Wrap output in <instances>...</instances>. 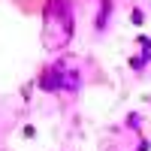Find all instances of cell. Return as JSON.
Listing matches in <instances>:
<instances>
[{
	"label": "cell",
	"mask_w": 151,
	"mask_h": 151,
	"mask_svg": "<svg viewBox=\"0 0 151 151\" xmlns=\"http://www.w3.org/2000/svg\"><path fill=\"white\" fill-rule=\"evenodd\" d=\"M109 12H112V3H109V0H103V6H100V15H97V30H103V27H106Z\"/></svg>",
	"instance_id": "cell-3"
},
{
	"label": "cell",
	"mask_w": 151,
	"mask_h": 151,
	"mask_svg": "<svg viewBox=\"0 0 151 151\" xmlns=\"http://www.w3.org/2000/svg\"><path fill=\"white\" fill-rule=\"evenodd\" d=\"M76 30V15L67 0H48L42 9V45L48 52L67 48Z\"/></svg>",
	"instance_id": "cell-1"
},
{
	"label": "cell",
	"mask_w": 151,
	"mask_h": 151,
	"mask_svg": "<svg viewBox=\"0 0 151 151\" xmlns=\"http://www.w3.org/2000/svg\"><path fill=\"white\" fill-rule=\"evenodd\" d=\"M40 88L42 91H79V76L64 64H52L48 70H42Z\"/></svg>",
	"instance_id": "cell-2"
}]
</instances>
